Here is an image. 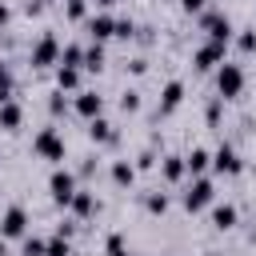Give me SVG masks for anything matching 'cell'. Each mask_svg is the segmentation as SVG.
<instances>
[{
  "label": "cell",
  "instance_id": "obj_1",
  "mask_svg": "<svg viewBox=\"0 0 256 256\" xmlns=\"http://www.w3.org/2000/svg\"><path fill=\"white\" fill-rule=\"evenodd\" d=\"M216 88H220V100L240 96V88H244V72H240L236 64H220V72H216Z\"/></svg>",
  "mask_w": 256,
  "mask_h": 256
},
{
  "label": "cell",
  "instance_id": "obj_2",
  "mask_svg": "<svg viewBox=\"0 0 256 256\" xmlns=\"http://www.w3.org/2000/svg\"><path fill=\"white\" fill-rule=\"evenodd\" d=\"M60 60V40L56 36H40L36 48H32V68H48Z\"/></svg>",
  "mask_w": 256,
  "mask_h": 256
},
{
  "label": "cell",
  "instance_id": "obj_3",
  "mask_svg": "<svg viewBox=\"0 0 256 256\" xmlns=\"http://www.w3.org/2000/svg\"><path fill=\"white\" fill-rule=\"evenodd\" d=\"M32 148L44 156V160H64V140L52 132V128H44V132H36V140H32Z\"/></svg>",
  "mask_w": 256,
  "mask_h": 256
},
{
  "label": "cell",
  "instance_id": "obj_4",
  "mask_svg": "<svg viewBox=\"0 0 256 256\" xmlns=\"http://www.w3.org/2000/svg\"><path fill=\"white\" fill-rule=\"evenodd\" d=\"M48 188H52V200H56V204H72V196H76V180H72V172H52Z\"/></svg>",
  "mask_w": 256,
  "mask_h": 256
},
{
  "label": "cell",
  "instance_id": "obj_5",
  "mask_svg": "<svg viewBox=\"0 0 256 256\" xmlns=\"http://www.w3.org/2000/svg\"><path fill=\"white\" fill-rule=\"evenodd\" d=\"M204 32L212 36V44H228V36H232V24H228V16H216V12H208V16H204Z\"/></svg>",
  "mask_w": 256,
  "mask_h": 256
},
{
  "label": "cell",
  "instance_id": "obj_6",
  "mask_svg": "<svg viewBox=\"0 0 256 256\" xmlns=\"http://www.w3.org/2000/svg\"><path fill=\"white\" fill-rule=\"evenodd\" d=\"M212 168H216V172H228V176H236L244 164H240V156H236L228 144H220V148H216V156H212Z\"/></svg>",
  "mask_w": 256,
  "mask_h": 256
},
{
  "label": "cell",
  "instance_id": "obj_7",
  "mask_svg": "<svg viewBox=\"0 0 256 256\" xmlns=\"http://www.w3.org/2000/svg\"><path fill=\"white\" fill-rule=\"evenodd\" d=\"M208 200H212V184H208V180H196V184H192V188L184 192V208H188V212L204 208Z\"/></svg>",
  "mask_w": 256,
  "mask_h": 256
},
{
  "label": "cell",
  "instance_id": "obj_8",
  "mask_svg": "<svg viewBox=\"0 0 256 256\" xmlns=\"http://www.w3.org/2000/svg\"><path fill=\"white\" fill-rule=\"evenodd\" d=\"M24 228H28V216H24V208H8V212H4V220H0V232L16 240V236H24Z\"/></svg>",
  "mask_w": 256,
  "mask_h": 256
},
{
  "label": "cell",
  "instance_id": "obj_9",
  "mask_svg": "<svg viewBox=\"0 0 256 256\" xmlns=\"http://www.w3.org/2000/svg\"><path fill=\"white\" fill-rule=\"evenodd\" d=\"M216 64H224V44H212V40H208V44L196 52V68L208 72V68H216Z\"/></svg>",
  "mask_w": 256,
  "mask_h": 256
},
{
  "label": "cell",
  "instance_id": "obj_10",
  "mask_svg": "<svg viewBox=\"0 0 256 256\" xmlns=\"http://www.w3.org/2000/svg\"><path fill=\"white\" fill-rule=\"evenodd\" d=\"M88 32H92V44H100V40H108V36H116V20H112V16H92V24H88Z\"/></svg>",
  "mask_w": 256,
  "mask_h": 256
},
{
  "label": "cell",
  "instance_id": "obj_11",
  "mask_svg": "<svg viewBox=\"0 0 256 256\" xmlns=\"http://www.w3.org/2000/svg\"><path fill=\"white\" fill-rule=\"evenodd\" d=\"M100 108H104V100H100L96 92H80V96H76V112H80V116L96 120V116H100Z\"/></svg>",
  "mask_w": 256,
  "mask_h": 256
},
{
  "label": "cell",
  "instance_id": "obj_12",
  "mask_svg": "<svg viewBox=\"0 0 256 256\" xmlns=\"http://www.w3.org/2000/svg\"><path fill=\"white\" fill-rule=\"evenodd\" d=\"M180 100H184V84H180V80H172V84L164 88V96H160V112H172Z\"/></svg>",
  "mask_w": 256,
  "mask_h": 256
},
{
  "label": "cell",
  "instance_id": "obj_13",
  "mask_svg": "<svg viewBox=\"0 0 256 256\" xmlns=\"http://www.w3.org/2000/svg\"><path fill=\"white\" fill-rule=\"evenodd\" d=\"M88 136H92L96 144H112V140H116V132H112V124H108V120H100V116H96V120L88 124Z\"/></svg>",
  "mask_w": 256,
  "mask_h": 256
},
{
  "label": "cell",
  "instance_id": "obj_14",
  "mask_svg": "<svg viewBox=\"0 0 256 256\" xmlns=\"http://www.w3.org/2000/svg\"><path fill=\"white\" fill-rule=\"evenodd\" d=\"M232 224H236V208H232V204H220V208H212V228L228 232Z\"/></svg>",
  "mask_w": 256,
  "mask_h": 256
},
{
  "label": "cell",
  "instance_id": "obj_15",
  "mask_svg": "<svg viewBox=\"0 0 256 256\" xmlns=\"http://www.w3.org/2000/svg\"><path fill=\"white\" fill-rule=\"evenodd\" d=\"M20 120H24V112H20V104H12V100H4V104H0V128H20Z\"/></svg>",
  "mask_w": 256,
  "mask_h": 256
},
{
  "label": "cell",
  "instance_id": "obj_16",
  "mask_svg": "<svg viewBox=\"0 0 256 256\" xmlns=\"http://www.w3.org/2000/svg\"><path fill=\"white\" fill-rule=\"evenodd\" d=\"M208 164H212V156H208L204 148H192V156H184V168H188L192 176H200V172H204Z\"/></svg>",
  "mask_w": 256,
  "mask_h": 256
},
{
  "label": "cell",
  "instance_id": "obj_17",
  "mask_svg": "<svg viewBox=\"0 0 256 256\" xmlns=\"http://www.w3.org/2000/svg\"><path fill=\"white\" fill-rule=\"evenodd\" d=\"M160 172H164V180H180V176L188 172V168H184V156H164Z\"/></svg>",
  "mask_w": 256,
  "mask_h": 256
},
{
  "label": "cell",
  "instance_id": "obj_18",
  "mask_svg": "<svg viewBox=\"0 0 256 256\" xmlns=\"http://www.w3.org/2000/svg\"><path fill=\"white\" fill-rule=\"evenodd\" d=\"M68 208H72L76 216H92V212H96V200H92V192H76Z\"/></svg>",
  "mask_w": 256,
  "mask_h": 256
},
{
  "label": "cell",
  "instance_id": "obj_19",
  "mask_svg": "<svg viewBox=\"0 0 256 256\" xmlns=\"http://www.w3.org/2000/svg\"><path fill=\"white\" fill-rule=\"evenodd\" d=\"M112 180H116V184H132V180H136V168H132L128 160H116V164H112Z\"/></svg>",
  "mask_w": 256,
  "mask_h": 256
},
{
  "label": "cell",
  "instance_id": "obj_20",
  "mask_svg": "<svg viewBox=\"0 0 256 256\" xmlns=\"http://www.w3.org/2000/svg\"><path fill=\"white\" fill-rule=\"evenodd\" d=\"M60 64H64V68H76V64H84V48H76V44H68V48L60 52Z\"/></svg>",
  "mask_w": 256,
  "mask_h": 256
},
{
  "label": "cell",
  "instance_id": "obj_21",
  "mask_svg": "<svg viewBox=\"0 0 256 256\" xmlns=\"http://www.w3.org/2000/svg\"><path fill=\"white\" fill-rule=\"evenodd\" d=\"M100 64H104V48H100V44H92V48H84V68H92V72H100Z\"/></svg>",
  "mask_w": 256,
  "mask_h": 256
},
{
  "label": "cell",
  "instance_id": "obj_22",
  "mask_svg": "<svg viewBox=\"0 0 256 256\" xmlns=\"http://www.w3.org/2000/svg\"><path fill=\"white\" fill-rule=\"evenodd\" d=\"M56 84H60V92H64V88H76V84H80V72L60 64V72H56Z\"/></svg>",
  "mask_w": 256,
  "mask_h": 256
},
{
  "label": "cell",
  "instance_id": "obj_23",
  "mask_svg": "<svg viewBox=\"0 0 256 256\" xmlns=\"http://www.w3.org/2000/svg\"><path fill=\"white\" fill-rule=\"evenodd\" d=\"M44 256H68V240H64V236L44 240Z\"/></svg>",
  "mask_w": 256,
  "mask_h": 256
},
{
  "label": "cell",
  "instance_id": "obj_24",
  "mask_svg": "<svg viewBox=\"0 0 256 256\" xmlns=\"http://www.w3.org/2000/svg\"><path fill=\"white\" fill-rule=\"evenodd\" d=\"M24 256H44V240L40 236H28L24 240Z\"/></svg>",
  "mask_w": 256,
  "mask_h": 256
},
{
  "label": "cell",
  "instance_id": "obj_25",
  "mask_svg": "<svg viewBox=\"0 0 256 256\" xmlns=\"http://www.w3.org/2000/svg\"><path fill=\"white\" fill-rule=\"evenodd\" d=\"M108 256H128V244H124V236H108Z\"/></svg>",
  "mask_w": 256,
  "mask_h": 256
},
{
  "label": "cell",
  "instance_id": "obj_26",
  "mask_svg": "<svg viewBox=\"0 0 256 256\" xmlns=\"http://www.w3.org/2000/svg\"><path fill=\"white\" fill-rule=\"evenodd\" d=\"M164 208H168V196L164 192H152L148 196V212H164Z\"/></svg>",
  "mask_w": 256,
  "mask_h": 256
},
{
  "label": "cell",
  "instance_id": "obj_27",
  "mask_svg": "<svg viewBox=\"0 0 256 256\" xmlns=\"http://www.w3.org/2000/svg\"><path fill=\"white\" fill-rule=\"evenodd\" d=\"M8 96H12V76H8L4 68H0V104H4Z\"/></svg>",
  "mask_w": 256,
  "mask_h": 256
},
{
  "label": "cell",
  "instance_id": "obj_28",
  "mask_svg": "<svg viewBox=\"0 0 256 256\" xmlns=\"http://www.w3.org/2000/svg\"><path fill=\"white\" fill-rule=\"evenodd\" d=\"M120 108H124V112H136V108H140V96H136V92H124Z\"/></svg>",
  "mask_w": 256,
  "mask_h": 256
},
{
  "label": "cell",
  "instance_id": "obj_29",
  "mask_svg": "<svg viewBox=\"0 0 256 256\" xmlns=\"http://www.w3.org/2000/svg\"><path fill=\"white\" fill-rule=\"evenodd\" d=\"M84 12H88V4H84V0H68V16H72V20H80Z\"/></svg>",
  "mask_w": 256,
  "mask_h": 256
},
{
  "label": "cell",
  "instance_id": "obj_30",
  "mask_svg": "<svg viewBox=\"0 0 256 256\" xmlns=\"http://www.w3.org/2000/svg\"><path fill=\"white\" fill-rule=\"evenodd\" d=\"M136 28H132V20H116V36H132Z\"/></svg>",
  "mask_w": 256,
  "mask_h": 256
},
{
  "label": "cell",
  "instance_id": "obj_31",
  "mask_svg": "<svg viewBox=\"0 0 256 256\" xmlns=\"http://www.w3.org/2000/svg\"><path fill=\"white\" fill-rule=\"evenodd\" d=\"M240 48L252 52V48H256V32H244V36H240Z\"/></svg>",
  "mask_w": 256,
  "mask_h": 256
},
{
  "label": "cell",
  "instance_id": "obj_32",
  "mask_svg": "<svg viewBox=\"0 0 256 256\" xmlns=\"http://www.w3.org/2000/svg\"><path fill=\"white\" fill-rule=\"evenodd\" d=\"M180 4H184V12H200L208 0H180Z\"/></svg>",
  "mask_w": 256,
  "mask_h": 256
},
{
  "label": "cell",
  "instance_id": "obj_33",
  "mask_svg": "<svg viewBox=\"0 0 256 256\" xmlns=\"http://www.w3.org/2000/svg\"><path fill=\"white\" fill-rule=\"evenodd\" d=\"M48 108H52V112L60 116V112H64V96H52V100H48Z\"/></svg>",
  "mask_w": 256,
  "mask_h": 256
},
{
  "label": "cell",
  "instance_id": "obj_34",
  "mask_svg": "<svg viewBox=\"0 0 256 256\" xmlns=\"http://www.w3.org/2000/svg\"><path fill=\"white\" fill-rule=\"evenodd\" d=\"M136 164H140V168H152V164H156V156H152V152H140V160H136Z\"/></svg>",
  "mask_w": 256,
  "mask_h": 256
},
{
  "label": "cell",
  "instance_id": "obj_35",
  "mask_svg": "<svg viewBox=\"0 0 256 256\" xmlns=\"http://www.w3.org/2000/svg\"><path fill=\"white\" fill-rule=\"evenodd\" d=\"M8 24V4H0V28Z\"/></svg>",
  "mask_w": 256,
  "mask_h": 256
},
{
  "label": "cell",
  "instance_id": "obj_36",
  "mask_svg": "<svg viewBox=\"0 0 256 256\" xmlns=\"http://www.w3.org/2000/svg\"><path fill=\"white\" fill-rule=\"evenodd\" d=\"M100 4H116V0H100Z\"/></svg>",
  "mask_w": 256,
  "mask_h": 256
},
{
  "label": "cell",
  "instance_id": "obj_37",
  "mask_svg": "<svg viewBox=\"0 0 256 256\" xmlns=\"http://www.w3.org/2000/svg\"><path fill=\"white\" fill-rule=\"evenodd\" d=\"M36 4H48V0H36Z\"/></svg>",
  "mask_w": 256,
  "mask_h": 256
}]
</instances>
